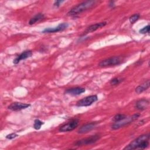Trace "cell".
I'll return each instance as SVG.
<instances>
[{
  "label": "cell",
  "mask_w": 150,
  "mask_h": 150,
  "mask_svg": "<svg viewBox=\"0 0 150 150\" xmlns=\"http://www.w3.org/2000/svg\"><path fill=\"white\" fill-rule=\"evenodd\" d=\"M79 120L77 118L71 120V121H69L68 122L63 124L62 125L59 129V131L60 132H68V131H71L75 129L77 125H79Z\"/></svg>",
  "instance_id": "7"
},
{
  "label": "cell",
  "mask_w": 150,
  "mask_h": 150,
  "mask_svg": "<svg viewBox=\"0 0 150 150\" xmlns=\"http://www.w3.org/2000/svg\"><path fill=\"white\" fill-rule=\"evenodd\" d=\"M18 135V134H15V133H11L10 134H8L6 136V138L8 139H12L16 137H17Z\"/></svg>",
  "instance_id": "22"
},
{
  "label": "cell",
  "mask_w": 150,
  "mask_h": 150,
  "mask_svg": "<svg viewBox=\"0 0 150 150\" xmlns=\"http://www.w3.org/2000/svg\"><path fill=\"white\" fill-rule=\"evenodd\" d=\"M97 124H98L97 122H91L90 123L82 125L79 128L78 132L80 134L87 133V132L90 131L91 130H92L93 128H94Z\"/></svg>",
  "instance_id": "10"
},
{
  "label": "cell",
  "mask_w": 150,
  "mask_h": 150,
  "mask_svg": "<svg viewBox=\"0 0 150 150\" xmlns=\"http://www.w3.org/2000/svg\"><path fill=\"white\" fill-rule=\"evenodd\" d=\"M44 124L43 122L41 121L40 120H39V119H36L34 121V124H33V128L35 129H39L41 128V126Z\"/></svg>",
  "instance_id": "19"
},
{
  "label": "cell",
  "mask_w": 150,
  "mask_h": 150,
  "mask_svg": "<svg viewBox=\"0 0 150 150\" xmlns=\"http://www.w3.org/2000/svg\"><path fill=\"white\" fill-rule=\"evenodd\" d=\"M109 6L111 7H113L114 6V1H110L109 4Z\"/></svg>",
  "instance_id": "24"
},
{
  "label": "cell",
  "mask_w": 150,
  "mask_h": 150,
  "mask_svg": "<svg viewBox=\"0 0 150 150\" xmlns=\"http://www.w3.org/2000/svg\"><path fill=\"white\" fill-rule=\"evenodd\" d=\"M139 33H142V34H145V33H149V25H148L147 26L144 27L141 29L139 30Z\"/></svg>",
  "instance_id": "21"
},
{
  "label": "cell",
  "mask_w": 150,
  "mask_h": 150,
  "mask_svg": "<svg viewBox=\"0 0 150 150\" xmlns=\"http://www.w3.org/2000/svg\"><path fill=\"white\" fill-rule=\"evenodd\" d=\"M85 91H86V90L84 88L77 87L70 88L67 89L65 91V93L70 94L71 96H78V95L81 94V93L85 92Z\"/></svg>",
  "instance_id": "13"
},
{
  "label": "cell",
  "mask_w": 150,
  "mask_h": 150,
  "mask_svg": "<svg viewBox=\"0 0 150 150\" xmlns=\"http://www.w3.org/2000/svg\"><path fill=\"white\" fill-rule=\"evenodd\" d=\"M140 17V15L139 13H135L133 15H132L131 16L129 17V22L131 24H133L135 22H137L139 18Z\"/></svg>",
  "instance_id": "20"
},
{
  "label": "cell",
  "mask_w": 150,
  "mask_h": 150,
  "mask_svg": "<svg viewBox=\"0 0 150 150\" xmlns=\"http://www.w3.org/2000/svg\"><path fill=\"white\" fill-rule=\"evenodd\" d=\"M122 58L120 56H113L101 60L98 66L100 67H107L110 66L118 65L121 63Z\"/></svg>",
  "instance_id": "5"
},
{
  "label": "cell",
  "mask_w": 150,
  "mask_h": 150,
  "mask_svg": "<svg viewBox=\"0 0 150 150\" xmlns=\"http://www.w3.org/2000/svg\"><path fill=\"white\" fill-rule=\"evenodd\" d=\"M127 117V116L125 114H116L112 119V121L115 122H117L119 121H121L124 118H125Z\"/></svg>",
  "instance_id": "18"
},
{
  "label": "cell",
  "mask_w": 150,
  "mask_h": 150,
  "mask_svg": "<svg viewBox=\"0 0 150 150\" xmlns=\"http://www.w3.org/2000/svg\"><path fill=\"white\" fill-rule=\"evenodd\" d=\"M45 16L43 13H39L38 14H36V15H35L33 18H32L29 21V24L30 25H33L35 24L36 22H39L40 21H41L42 19H43L44 18Z\"/></svg>",
  "instance_id": "16"
},
{
  "label": "cell",
  "mask_w": 150,
  "mask_h": 150,
  "mask_svg": "<svg viewBox=\"0 0 150 150\" xmlns=\"http://www.w3.org/2000/svg\"><path fill=\"white\" fill-rule=\"evenodd\" d=\"M64 2V1H55L54 3L53 4V5L55 6L58 7V6H59L60 5L62 2Z\"/></svg>",
  "instance_id": "23"
},
{
  "label": "cell",
  "mask_w": 150,
  "mask_h": 150,
  "mask_svg": "<svg viewBox=\"0 0 150 150\" xmlns=\"http://www.w3.org/2000/svg\"><path fill=\"white\" fill-rule=\"evenodd\" d=\"M101 138V135L98 134L91 135L89 137L83 138L81 139L78 140L74 143V146H83L86 145H90L96 142Z\"/></svg>",
  "instance_id": "4"
},
{
  "label": "cell",
  "mask_w": 150,
  "mask_h": 150,
  "mask_svg": "<svg viewBox=\"0 0 150 150\" xmlns=\"http://www.w3.org/2000/svg\"><path fill=\"white\" fill-rule=\"evenodd\" d=\"M69 25L67 23H60L57 26L54 28H45L42 32L43 33H54V32H57L61 30H63L65 29H66L68 27Z\"/></svg>",
  "instance_id": "9"
},
{
  "label": "cell",
  "mask_w": 150,
  "mask_h": 150,
  "mask_svg": "<svg viewBox=\"0 0 150 150\" xmlns=\"http://www.w3.org/2000/svg\"><path fill=\"white\" fill-rule=\"evenodd\" d=\"M30 106V104L26 103H22L19 102H14L8 105V108L12 111H19L23 109H25Z\"/></svg>",
  "instance_id": "8"
},
{
  "label": "cell",
  "mask_w": 150,
  "mask_h": 150,
  "mask_svg": "<svg viewBox=\"0 0 150 150\" xmlns=\"http://www.w3.org/2000/svg\"><path fill=\"white\" fill-rule=\"evenodd\" d=\"M123 79L122 78H120V77H115L113 78L112 79H111L110 81V83L111 85L112 86H115V85H117L118 84H120L121 82H122L123 81Z\"/></svg>",
  "instance_id": "17"
},
{
  "label": "cell",
  "mask_w": 150,
  "mask_h": 150,
  "mask_svg": "<svg viewBox=\"0 0 150 150\" xmlns=\"http://www.w3.org/2000/svg\"><path fill=\"white\" fill-rule=\"evenodd\" d=\"M32 55V52L31 50H25L19 55H18L13 61L14 64H18L21 60H25L28 57H31Z\"/></svg>",
  "instance_id": "12"
},
{
  "label": "cell",
  "mask_w": 150,
  "mask_h": 150,
  "mask_svg": "<svg viewBox=\"0 0 150 150\" xmlns=\"http://www.w3.org/2000/svg\"><path fill=\"white\" fill-rule=\"evenodd\" d=\"M97 2L96 1H87L83 2L71 8L67 13V16H74L86 11L94 6Z\"/></svg>",
  "instance_id": "2"
},
{
  "label": "cell",
  "mask_w": 150,
  "mask_h": 150,
  "mask_svg": "<svg viewBox=\"0 0 150 150\" xmlns=\"http://www.w3.org/2000/svg\"><path fill=\"white\" fill-rule=\"evenodd\" d=\"M97 100L98 97L97 95H91L86 97L78 101L76 103V105L78 107H87L91 105Z\"/></svg>",
  "instance_id": "6"
},
{
  "label": "cell",
  "mask_w": 150,
  "mask_h": 150,
  "mask_svg": "<svg viewBox=\"0 0 150 150\" xmlns=\"http://www.w3.org/2000/svg\"><path fill=\"white\" fill-rule=\"evenodd\" d=\"M107 25V22H100V23H96L95 24L91 25L90 26H89L84 31V34L83 35H85L86 34L88 33H90V32H93L96 31V30H97L99 28H101L102 27H104V26H105Z\"/></svg>",
  "instance_id": "11"
},
{
  "label": "cell",
  "mask_w": 150,
  "mask_h": 150,
  "mask_svg": "<svg viewBox=\"0 0 150 150\" xmlns=\"http://www.w3.org/2000/svg\"><path fill=\"white\" fill-rule=\"evenodd\" d=\"M139 116H140L139 114H135L131 117H127L125 118H124L121 121L115 122L111 125V128L113 129H119L124 126L127 125L129 124L130 123L132 122L135 120L138 119Z\"/></svg>",
  "instance_id": "3"
},
{
  "label": "cell",
  "mask_w": 150,
  "mask_h": 150,
  "mask_svg": "<svg viewBox=\"0 0 150 150\" xmlns=\"http://www.w3.org/2000/svg\"><path fill=\"white\" fill-rule=\"evenodd\" d=\"M149 134H144L139 136L138 138L131 142L124 149H144L149 145Z\"/></svg>",
  "instance_id": "1"
},
{
  "label": "cell",
  "mask_w": 150,
  "mask_h": 150,
  "mask_svg": "<svg viewBox=\"0 0 150 150\" xmlns=\"http://www.w3.org/2000/svg\"><path fill=\"white\" fill-rule=\"evenodd\" d=\"M149 106V101L145 98H142L135 103V107L138 110H144Z\"/></svg>",
  "instance_id": "14"
},
{
  "label": "cell",
  "mask_w": 150,
  "mask_h": 150,
  "mask_svg": "<svg viewBox=\"0 0 150 150\" xmlns=\"http://www.w3.org/2000/svg\"><path fill=\"white\" fill-rule=\"evenodd\" d=\"M149 87V80H148L141 85L138 86L136 88H135V92L137 94H140L142 93L143 91L146 90Z\"/></svg>",
  "instance_id": "15"
}]
</instances>
